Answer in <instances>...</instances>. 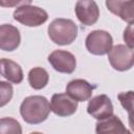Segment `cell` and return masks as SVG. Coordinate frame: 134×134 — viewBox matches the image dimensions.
Returning <instances> with one entry per match:
<instances>
[{
    "instance_id": "ba28073f",
    "label": "cell",
    "mask_w": 134,
    "mask_h": 134,
    "mask_svg": "<svg viewBox=\"0 0 134 134\" xmlns=\"http://www.w3.org/2000/svg\"><path fill=\"white\" fill-rule=\"evenodd\" d=\"M50 109L55 115L67 117L76 112L77 100L67 93H55L51 97Z\"/></svg>"
},
{
    "instance_id": "2e32d148",
    "label": "cell",
    "mask_w": 134,
    "mask_h": 134,
    "mask_svg": "<svg viewBox=\"0 0 134 134\" xmlns=\"http://www.w3.org/2000/svg\"><path fill=\"white\" fill-rule=\"evenodd\" d=\"M0 134H22V127L15 118L2 117L0 119Z\"/></svg>"
},
{
    "instance_id": "9c48e42d",
    "label": "cell",
    "mask_w": 134,
    "mask_h": 134,
    "mask_svg": "<svg viewBox=\"0 0 134 134\" xmlns=\"http://www.w3.org/2000/svg\"><path fill=\"white\" fill-rule=\"evenodd\" d=\"M74 12L79 21L86 26L95 24L99 17V8L96 2L91 0L77 1L75 3Z\"/></svg>"
},
{
    "instance_id": "4fadbf2b",
    "label": "cell",
    "mask_w": 134,
    "mask_h": 134,
    "mask_svg": "<svg viewBox=\"0 0 134 134\" xmlns=\"http://www.w3.org/2000/svg\"><path fill=\"white\" fill-rule=\"evenodd\" d=\"M95 132L96 134H132L116 115L98 120L95 125Z\"/></svg>"
},
{
    "instance_id": "8992f818",
    "label": "cell",
    "mask_w": 134,
    "mask_h": 134,
    "mask_svg": "<svg viewBox=\"0 0 134 134\" xmlns=\"http://www.w3.org/2000/svg\"><path fill=\"white\" fill-rule=\"evenodd\" d=\"M48 62L51 67L60 73L70 74L75 70L76 67L75 57L71 52L62 49L53 50L48 55Z\"/></svg>"
},
{
    "instance_id": "d6986e66",
    "label": "cell",
    "mask_w": 134,
    "mask_h": 134,
    "mask_svg": "<svg viewBox=\"0 0 134 134\" xmlns=\"http://www.w3.org/2000/svg\"><path fill=\"white\" fill-rule=\"evenodd\" d=\"M122 38L128 47L134 48V24H129L125 28Z\"/></svg>"
},
{
    "instance_id": "5bb4252c",
    "label": "cell",
    "mask_w": 134,
    "mask_h": 134,
    "mask_svg": "<svg viewBox=\"0 0 134 134\" xmlns=\"http://www.w3.org/2000/svg\"><path fill=\"white\" fill-rule=\"evenodd\" d=\"M1 75L13 84H20L23 81V71L21 66L13 60L1 59Z\"/></svg>"
},
{
    "instance_id": "6da1fadb",
    "label": "cell",
    "mask_w": 134,
    "mask_h": 134,
    "mask_svg": "<svg viewBox=\"0 0 134 134\" xmlns=\"http://www.w3.org/2000/svg\"><path fill=\"white\" fill-rule=\"evenodd\" d=\"M50 104L45 96L30 95L20 105V114L23 120L29 125H38L47 119L50 113Z\"/></svg>"
},
{
    "instance_id": "8fae6325",
    "label": "cell",
    "mask_w": 134,
    "mask_h": 134,
    "mask_svg": "<svg viewBox=\"0 0 134 134\" xmlns=\"http://www.w3.org/2000/svg\"><path fill=\"white\" fill-rule=\"evenodd\" d=\"M106 6L108 10L122 21L134 24V0H108L106 1Z\"/></svg>"
},
{
    "instance_id": "7a4b0ae2",
    "label": "cell",
    "mask_w": 134,
    "mask_h": 134,
    "mask_svg": "<svg viewBox=\"0 0 134 134\" xmlns=\"http://www.w3.org/2000/svg\"><path fill=\"white\" fill-rule=\"evenodd\" d=\"M48 37L58 45H69L77 37V26L70 20L65 18L54 19L48 25Z\"/></svg>"
},
{
    "instance_id": "9a60e30c",
    "label": "cell",
    "mask_w": 134,
    "mask_h": 134,
    "mask_svg": "<svg viewBox=\"0 0 134 134\" xmlns=\"http://www.w3.org/2000/svg\"><path fill=\"white\" fill-rule=\"evenodd\" d=\"M27 80L31 88H34L35 90H40L48 84L49 74L42 67H34L29 70Z\"/></svg>"
},
{
    "instance_id": "e0dca14e",
    "label": "cell",
    "mask_w": 134,
    "mask_h": 134,
    "mask_svg": "<svg viewBox=\"0 0 134 134\" xmlns=\"http://www.w3.org/2000/svg\"><path fill=\"white\" fill-rule=\"evenodd\" d=\"M117 98L124 109L129 113H134V91L120 92L117 95Z\"/></svg>"
},
{
    "instance_id": "3957f363",
    "label": "cell",
    "mask_w": 134,
    "mask_h": 134,
    "mask_svg": "<svg viewBox=\"0 0 134 134\" xmlns=\"http://www.w3.org/2000/svg\"><path fill=\"white\" fill-rule=\"evenodd\" d=\"M13 17L16 21L25 26L37 27L47 21L48 14L43 8L31 5L30 1H26L24 4L18 6L15 9Z\"/></svg>"
},
{
    "instance_id": "7c38bea8",
    "label": "cell",
    "mask_w": 134,
    "mask_h": 134,
    "mask_svg": "<svg viewBox=\"0 0 134 134\" xmlns=\"http://www.w3.org/2000/svg\"><path fill=\"white\" fill-rule=\"evenodd\" d=\"M95 86L83 79H75L70 81L66 86V93L77 102H85L90 99Z\"/></svg>"
},
{
    "instance_id": "52a82bcc",
    "label": "cell",
    "mask_w": 134,
    "mask_h": 134,
    "mask_svg": "<svg viewBox=\"0 0 134 134\" xmlns=\"http://www.w3.org/2000/svg\"><path fill=\"white\" fill-rule=\"evenodd\" d=\"M87 112L98 120L106 119L113 115V105L106 94H99L92 97L87 106Z\"/></svg>"
},
{
    "instance_id": "ac0fdd59",
    "label": "cell",
    "mask_w": 134,
    "mask_h": 134,
    "mask_svg": "<svg viewBox=\"0 0 134 134\" xmlns=\"http://www.w3.org/2000/svg\"><path fill=\"white\" fill-rule=\"evenodd\" d=\"M13 97V87L10 84L1 81L0 82V106H5Z\"/></svg>"
},
{
    "instance_id": "30bf717a",
    "label": "cell",
    "mask_w": 134,
    "mask_h": 134,
    "mask_svg": "<svg viewBox=\"0 0 134 134\" xmlns=\"http://www.w3.org/2000/svg\"><path fill=\"white\" fill-rule=\"evenodd\" d=\"M21 42L19 29L12 24H2L0 26V48L4 51L16 50Z\"/></svg>"
},
{
    "instance_id": "5b68a950",
    "label": "cell",
    "mask_w": 134,
    "mask_h": 134,
    "mask_svg": "<svg viewBox=\"0 0 134 134\" xmlns=\"http://www.w3.org/2000/svg\"><path fill=\"white\" fill-rule=\"evenodd\" d=\"M108 60L117 71H126L134 65V50L127 45L117 44L112 47L108 53Z\"/></svg>"
},
{
    "instance_id": "44dd1931",
    "label": "cell",
    "mask_w": 134,
    "mask_h": 134,
    "mask_svg": "<svg viewBox=\"0 0 134 134\" xmlns=\"http://www.w3.org/2000/svg\"><path fill=\"white\" fill-rule=\"evenodd\" d=\"M30 134H43V133H41V132H31Z\"/></svg>"
},
{
    "instance_id": "ffe728a7",
    "label": "cell",
    "mask_w": 134,
    "mask_h": 134,
    "mask_svg": "<svg viewBox=\"0 0 134 134\" xmlns=\"http://www.w3.org/2000/svg\"><path fill=\"white\" fill-rule=\"evenodd\" d=\"M129 126L131 128V130L134 132V113H131L129 114Z\"/></svg>"
},
{
    "instance_id": "277c9868",
    "label": "cell",
    "mask_w": 134,
    "mask_h": 134,
    "mask_svg": "<svg viewBox=\"0 0 134 134\" xmlns=\"http://www.w3.org/2000/svg\"><path fill=\"white\" fill-rule=\"evenodd\" d=\"M113 39L111 35L102 29H96L88 34L85 40L87 50L94 55H104L112 49Z\"/></svg>"
}]
</instances>
